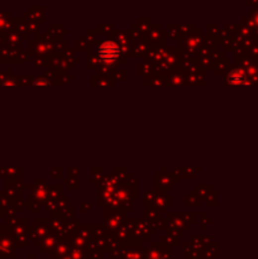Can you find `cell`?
<instances>
[{
	"label": "cell",
	"instance_id": "1",
	"mask_svg": "<svg viewBox=\"0 0 258 259\" xmlns=\"http://www.w3.org/2000/svg\"><path fill=\"white\" fill-rule=\"evenodd\" d=\"M99 56L107 62L114 61L119 56L118 46L113 42H107L104 45H101L100 48H99Z\"/></svg>",
	"mask_w": 258,
	"mask_h": 259
}]
</instances>
